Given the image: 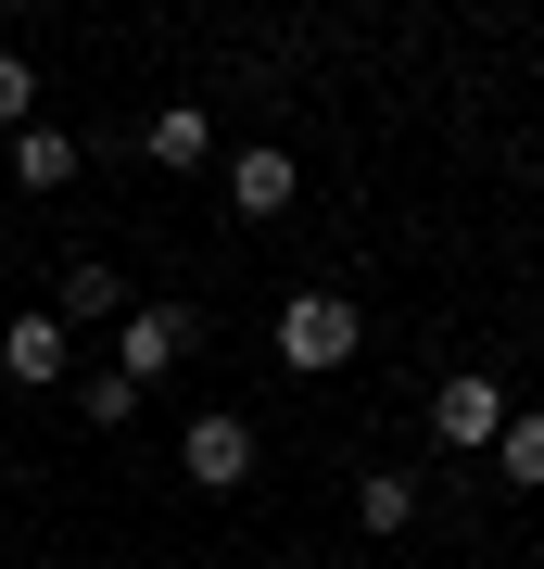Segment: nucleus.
Returning <instances> with one entry per match:
<instances>
[{"instance_id": "9b49d317", "label": "nucleus", "mask_w": 544, "mask_h": 569, "mask_svg": "<svg viewBox=\"0 0 544 569\" xmlns=\"http://www.w3.org/2000/svg\"><path fill=\"white\" fill-rule=\"evenodd\" d=\"M77 178V140H63V127H26L13 140V190H63Z\"/></svg>"}, {"instance_id": "0eeeda50", "label": "nucleus", "mask_w": 544, "mask_h": 569, "mask_svg": "<svg viewBox=\"0 0 544 569\" xmlns=\"http://www.w3.org/2000/svg\"><path fill=\"white\" fill-rule=\"evenodd\" d=\"M140 152L165 164V178H190V164H202V152H216V114H202V102H165V114L140 127Z\"/></svg>"}, {"instance_id": "f8f14e48", "label": "nucleus", "mask_w": 544, "mask_h": 569, "mask_svg": "<svg viewBox=\"0 0 544 569\" xmlns=\"http://www.w3.org/2000/svg\"><path fill=\"white\" fill-rule=\"evenodd\" d=\"M26 127H39V63L0 51V140H26Z\"/></svg>"}, {"instance_id": "39448f33", "label": "nucleus", "mask_w": 544, "mask_h": 569, "mask_svg": "<svg viewBox=\"0 0 544 569\" xmlns=\"http://www.w3.org/2000/svg\"><path fill=\"white\" fill-rule=\"evenodd\" d=\"M0 367H13L26 392H63V380H77V342H63V317H51V305H26L13 329H0Z\"/></svg>"}, {"instance_id": "f03ea898", "label": "nucleus", "mask_w": 544, "mask_h": 569, "mask_svg": "<svg viewBox=\"0 0 544 569\" xmlns=\"http://www.w3.org/2000/svg\"><path fill=\"white\" fill-rule=\"evenodd\" d=\"M190 342H202V317H190V305H127V317H115V380H127V392H152L165 367H190Z\"/></svg>"}, {"instance_id": "20e7f679", "label": "nucleus", "mask_w": 544, "mask_h": 569, "mask_svg": "<svg viewBox=\"0 0 544 569\" xmlns=\"http://www.w3.org/2000/svg\"><path fill=\"white\" fill-rule=\"evenodd\" d=\"M431 430H444L456 456H494V430H506V380H494V367H456V380L431 392Z\"/></svg>"}, {"instance_id": "7ed1b4c3", "label": "nucleus", "mask_w": 544, "mask_h": 569, "mask_svg": "<svg viewBox=\"0 0 544 569\" xmlns=\"http://www.w3.org/2000/svg\"><path fill=\"white\" fill-rule=\"evenodd\" d=\"M254 456H266V443H254V418H241V406H202V418H190V443H178V468H190L202 493H241V481H254Z\"/></svg>"}, {"instance_id": "ddd939ff", "label": "nucleus", "mask_w": 544, "mask_h": 569, "mask_svg": "<svg viewBox=\"0 0 544 569\" xmlns=\"http://www.w3.org/2000/svg\"><path fill=\"white\" fill-rule=\"evenodd\" d=\"M77 418H89V430H127V418H140V392H127L115 367H89V380H77Z\"/></svg>"}, {"instance_id": "423d86ee", "label": "nucleus", "mask_w": 544, "mask_h": 569, "mask_svg": "<svg viewBox=\"0 0 544 569\" xmlns=\"http://www.w3.org/2000/svg\"><path fill=\"white\" fill-rule=\"evenodd\" d=\"M228 216H241V228H266V216H291V152H279V140L228 152Z\"/></svg>"}, {"instance_id": "f257e3e1", "label": "nucleus", "mask_w": 544, "mask_h": 569, "mask_svg": "<svg viewBox=\"0 0 544 569\" xmlns=\"http://www.w3.org/2000/svg\"><path fill=\"white\" fill-rule=\"evenodd\" d=\"M367 317L343 305V291H291L279 305V367H304V380H329V367H355Z\"/></svg>"}, {"instance_id": "6e6552de", "label": "nucleus", "mask_w": 544, "mask_h": 569, "mask_svg": "<svg viewBox=\"0 0 544 569\" xmlns=\"http://www.w3.org/2000/svg\"><path fill=\"white\" fill-rule=\"evenodd\" d=\"M127 305H140V291H127L101 253H77V266H63V305H51V317H63V329H77V317H101V329H115Z\"/></svg>"}, {"instance_id": "1a4fd4ad", "label": "nucleus", "mask_w": 544, "mask_h": 569, "mask_svg": "<svg viewBox=\"0 0 544 569\" xmlns=\"http://www.w3.org/2000/svg\"><path fill=\"white\" fill-rule=\"evenodd\" d=\"M355 531H380V545L418 531V481H405V468H367V481H355Z\"/></svg>"}, {"instance_id": "9d476101", "label": "nucleus", "mask_w": 544, "mask_h": 569, "mask_svg": "<svg viewBox=\"0 0 544 569\" xmlns=\"http://www.w3.org/2000/svg\"><path fill=\"white\" fill-rule=\"evenodd\" d=\"M494 468L520 493H544V406H506V430H494Z\"/></svg>"}]
</instances>
